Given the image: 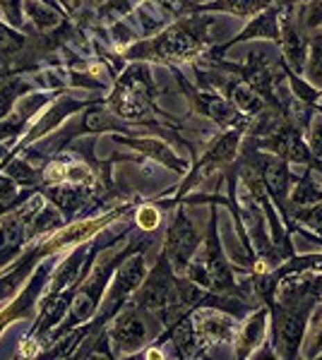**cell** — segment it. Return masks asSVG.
I'll return each instance as SVG.
<instances>
[{"instance_id": "obj_29", "label": "cell", "mask_w": 322, "mask_h": 360, "mask_svg": "<svg viewBox=\"0 0 322 360\" xmlns=\"http://www.w3.org/2000/svg\"><path fill=\"white\" fill-rule=\"evenodd\" d=\"M3 8H5V12H8L10 22H17V19H19V5H17V0H3Z\"/></svg>"}, {"instance_id": "obj_25", "label": "cell", "mask_w": 322, "mask_h": 360, "mask_svg": "<svg viewBox=\"0 0 322 360\" xmlns=\"http://www.w3.org/2000/svg\"><path fill=\"white\" fill-rule=\"evenodd\" d=\"M65 180H72V182H92L94 178H92V173H90V169H87V166H67Z\"/></svg>"}, {"instance_id": "obj_20", "label": "cell", "mask_w": 322, "mask_h": 360, "mask_svg": "<svg viewBox=\"0 0 322 360\" xmlns=\"http://www.w3.org/2000/svg\"><path fill=\"white\" fill-rule=\"evenodd\" d=\"M51 200L58 202L63 209H72L80 202V192L72 190V187H56V190H51Z\"/></svg>"}, {"instance_id": "obj_1", "label": "cell", "mask_w": 322, "mask_h": 360, "mask_svg": "<svg viewBox=\"0 0 322 360\" xmlns=\"http://www.w3.org/2000/svg\"><path fill=\"white\" fill-rule=\"evenodd\" d=\"M315 302L318 300H305L298 305H274V348L282 358H296L298 356L300 341H303L305 325L310 320Z\"/></svg>"}, {"instance_id": "obj_6", "label": "cell", "mask_w": 322, "mask_h": 360, "mask_svg": "<svg viewBox=\"0 0 322 360\" xmlns=\"http://www.w3.org/2000/svg\"><path fill=\"white\" fill-rule=\"evenodd\" d=\"M279 36H282V49H284V55L289 58L291 65L296 70H303L305 65V41L303 36L298 34V29L291 24L289 17L282 19V27H279Z\"/></svg>"}, {"instance_id": "obj_4", "label": "cell", "mask_w": 322, "mask_h": 360, "mask_svg": "<svg viewBox=\"0 0 322 360\" xmlns=\"http://www.w3.org/2000/svg\"><path fill=\"white\" fill-rule=\"evenodd\" d=\"M108 218H96V221H82V223H75V226L65 228V231H58L53 238L46 240L44 250L46 252H56V250L60 248H67V245H77L82 243V240L92 238L94 233L99 231V228L106 226Z\"/></svg>"}, {"instance_id": "obj_7", "label": "cell", "mask_w": 322, "mask_h": 360, "mask_svg": "<svg viewBox=\"0 0 322 360\" xmlns=\"http://www.w3.org/2000/svg\"><path fill=\"white\" fill-rule=\"evenodd\" d=\"M113 338L118 341V346L126 348V351H133L142 343L144 338V325L137 317V312H128L118 320V325L113 327Z\"/></svg>"}, {"instance_id": "obj_35", "label": "cell", "mask_w": 322, "mask_h": 360, "mask_svg": "<svg viewBox=\"0 0 322 360\" xmlns=\"http://www.w3.org/2000/svg\"><path fill=\"white\" fill-rule=\"evenodd\" d=\"M63 3L67 5V8H80L82 0H63Z\"/></svg>"}, {"instance_id": "obj_34", "label": "cell", "mask_w": 322, "mask_h": 360, "mask_svg": "<svg viewBox=\"0 0 322 360\" xmlns=\"http://www.w3.org/2000/svg\"><path fill=\"white\" fill-rule=\"evenodd\" d=\"M34 353H36V343H34V341L24 343V348H22V356H34Z\"/></svg>"}, {"instance_id": "obj_13", "label": "cell", "mask_w": 322, "mask_h": 360, "mask_svg": "<svg viewBox=\"0 0 322 360\" xmlns=\"http://www.w3.org/2000/svg\"><path fill=\"white\" fill-rule=\"evenodd\" d=\"M279 12L277 10H269V12L260 15L255 22L246 29V34L241 39H251V36H269V39H279V24H277Z\"/></svg>"}, {"instance_id": "obj_23", "label": "cell", "mask_w": 322, "mask_h": 360, "mask_svg": "<svg viewBox=\"0 0 322 360\" xmlns=\"http://www.w3.org/2000/svg\"><path fill=\"white\" fill-rule=\"evenodd\" d=\"M137 223L142 231H154L159 226V212L152 209V207H144V209L137 212Z\"/></svg>"}, {"instance_id": "obj_3", "label": "cell", "mask_w": 322, "mask_h": 360, "mask_svg": "<svg viewBox=\"0 0 322 360\" xmlns=\"http://www.w3.org/2000/svg\"><path fill=\"white\" fill-rule=\"evenodd\" d=\"M195 248H197V233H195V228L190 226L188 218L180 216L178 221L173 223V228H171L169 243H166V250H169V255L173 257L176 264H185L190 259V255L195 252Z\"/></svg>"}, {"instance_id": "obj_10", "label": "cell", "mask_w": 322, "mask_h": 360, "mask_svg": "<svg viewBox=\"0 0 322 360\" xmlns=\"http://www.w3.org/2000/svg\"><path fill=\"white\" fill-rule=\"evenodd\" d=\"M144 279V259L139 257H133L130 262L118 271V279H116V295L121 298V295H128L133 293L135 289H137L139 284H142Z\"/></svg>"}, {"instance_id": "obj_31", "label": "cell", "mask_w": 322, "mask_h": 360, "mask_svg": "<svg viewBox=\"0 0 322 360\" xmlns=\"http://www.w3.org/2000/svg\"><path fill=\"white\" fill-rule=\"evenodd\" d=\"M10 89L8 87H3V89H0V116H3L5 111H8V103H10Z\"/></svg>"}, {"instance_id": "obj_21", "label": "cell", "mask_w": 322, "mask_h": 360, "mask_svg": "<svg viewBox=\"0 0 322 360\" xmlns=\"http://www.w3.org/2000/svg\"><path fill=\"white\" fill-rule=\"evenodd\" d=\"M303 22L308 29H320L322 27V0H313V3L305 8Z\"/></svg>"}, {"instance_id": "obj_2", "label": "cell", "mask_w": 322, "mask_h": 360, "mask_svg": "<svg viewBox=\"0 0 322 360\" xmlns=\"http://www.w3.org/2000/svg\"><path fill=\"white\" fill-rule=\"evenodd\" d=\"M200 41L190 36L183 27H173L157 39V53L169 60H190L200 53Z\"/></svg>"}, {"instance_id": "obj_14", "label": "cell", "mask_w": 322, "mask_h": 360, "mask_svg": "<svg viewBox=\"0 0 322 360\" xmlns=\"http://www.w3.org/2000/svg\"><path fill=\"white\" fill-rule=\"evenodd\" d=\"M238 137H241L238 132H226L224 137H219V142L210 149L207 161L210 164H226V161H231L238 149Z\"/></svg>"}, {"instance_id": "obj_28", "label": "cell", "mask_w": 322, "mask_h": 360, "mask_svg": "<svg viewBox=\"0 0 322 360\" xmlns=\"http://www.w3.org/2000/svg\"><path fill=\"white\" fill-rule=\"evenodd\" d=\"M305 356H308V358H318V356H322V325H320L318 334H315L313 343H310V348H308V353H305Z\"/></svg>"}, {"instance_id": "obj_27", "label": "cell", "mask_w": 322, "mask_h": 360, "mask_svg": "<svg viewBox=\"0 0 322 360\" xmlns=\"http://www.w3.org/2000/svg\"><path fill=\"white\" fill-rule=\"evenodd\" d=\"M92 310H94V302H92L90 295H77V300H75V315L80 317V320H85V317L92 315Z\"/></svg>"}, {"instance_id": "obj_5", "label": "cell", "mask_w": 322, "mask_h": 360, "mask_svg": "<svg viewBox=\"0 0 322 360\" xmlns=\"http://www.w3.org/2000/svg\"><path fill=\"white\" fill-rule=\"evenodd\" d=\"M197 327V338H205V341H228L233 336V325L231 320L219 312H200L195 317Z\"/></svg>"}, {"instance_id": "obj_18", "label": "cell", "mask_w": 322, "mask_h": 360, "mask_svg": "<svg viewBox=\"0 0 322 360\" xmlns=\"http://www.w3.org/2000/svg\"><path fill=\"white\" fill-rule=\"evenodd\" d=\"M296 218L303 221L305 226H310L313 231H318V236H322V205H318V202L313 207H308V209L296 212Z\"/></svg>"}, {"instance_id": "obj_32", "label": "cell", "mask_w": 322, "mask_h": 360, "mask_svg": "<svg viewBox=\"0 0 322 360\" xmlns=\"http://www.w3.org/2000/svg\"><path fill=\"white\" fill-rule=\"evenodd\" d=\"M159 3L166 5L169 10H173V12H178V10L185 8V3H188V0H159Z\"/></svg>"}, {"instance_id": "obj_26", "label": "cell", "mask_w": 322, "mask_h": 360, "mask_svg": "<svg viewBox=\"0 0 322 360\" xmlns=\"http://www.w3.org/2000/svg\"><path fill=\"white\" fill-rule=\"evenodd\" d=\"M19 44H22V41H19L12 31H8L0 24V51H15L19 49Z\"/></svg>"}, {"instance_id": "obj_24", "label": "cell", "mask_w": 322, "mask_h": 360, "mask_svg": "<svg viewBox=\"0 0 322 360\" xmlns=\"http://www.w3.org/2000/svg\"><path fill=\"white\" fill-rule=\"evenodd\" d=\"M210 116L219 120V123H228V120H233L236 113H233V108L224 101H210Z\"/></svg>"}, {"instance_id": "obj_36", "label": "cell", "mask_w": 322, "mask_h": 360, "mask_svg": "<svg viewBox=\"0 0 322 360\" xmlns=\"http://www.w3.org/2000/svg\"><path fill=\"white\" fill-rule=\"evenodd\" d=\"M159 356H161L159 351H149V353H147V358H159Z\"/></svg>"}, {"instance_id": "obj_30", "label": "cell", "mask_w": 322, "mask_h": 360, "mask_svg": "<svg viewBox=\"0 0 322 360\" xmlns=\"http://www.w3.org/2000/svg\"><path fill=\"white\" fill-rule=\"evenodd\" d=\"M65 171H67V166L53 164V166L49 169V178H51V180H65Z\"/></svg>"}, {"instance_id": "obj_15", "label": "cell", "mask_w": 322, "mask_h": 360, "mask_svg": "<svg viewBox=\"0 0 322 360\" xmlns=\"http://www.w3.org/2000/svg\"><path fill=\"white\" fill-rule=\"evenodd\" d=\"M133 144L137 149H142V151H152V156H157V159H161L164 164H169V166H173V169L183 171V161L176 159L173 151L166 147V144L157 142V139H144V142H133Z\"/></svg>"}, {"instance_id": "obj_12", "label": "cell", "mask_w": 322, "mask_h": 360, "mask_svg": "<svg viewBox=\"0 0 322 360\" xmlns=\"http://www.w3.org/2000/svg\"><path fill=\"white\" fill-rule=\"evenodd\" d=\"M228 94H231L233 106H236L238 111H243V113H255V111H260V106H262L257 92L253 89L251 85H233Z\"/></svg>"}, {"instance_id": "obj_22", "label": "cell", "mask_w": 322, "mask_h": 360, "mask_svg": "<svg viewBox=\"0 0 322 360\" xmlns=\"http://www.w3.org/2000/svg\"><path fill=\"white\" fill-rule=\"evenodd\" d=\"M310 151L322 159V116H315L313 125H310Z\"/></svg>"}, {"instance_id": "obj_17", "label": "cell", "mask_w": 322, "mask_h": 360, "mask_svg": "<svg viewBox=\"0 0 322 360\" xmlns=\"http://www.w3.org/2000/svg\"><path fill=\"white\" fill-rule=\"evenodd\" d=\"M269 3H272V0H221L219 5L236 15H253V12H260L262 8H267Z\"/></svg>"}, {"instance_id": "obj_8", "label": "cell", "mask_w": 322, "mask_h": 360, "mask_svg": "<svg viewBox=\"0 0 322 360\" xmlns=\"http://www.w3.org/2000/svg\"><path fill=\"white\" fill-rule=\"evenodd\" d=\"M264 332H267V312H257L248 320V325L243 327L241 334H238V356L246 358L253 348H257L264 338Z\"/></svg>"}, {"instance_id": "obj_16", "label": "cell", "mask_w": 322, "mask_h": 360, "mask_svg": "<svg viewBox=\"0 0 322 360\" xmlns=\"http://www.w3.org/2000/svg\"><path fill=\"white\" fill-rule=\"evenodd\" d=\"M27 12H29V17L34 19L39 27H56L58 24V15L53 12V10H49L46 8L41 0H27Z\"/></svg>"}, {"instance_id": "obj_19", "label": "cell", "mask_w": 322, "mask_h": 360, "mask_svg": "<svg viewBox=\"0 0 322 360\" xmlns=\"http://www.w3.org/2000/svg\"><path fill=\"white\" fill-rule=\"evenodd\" d=\"M308 77L315 87H322V36L315 41V46H313V55H310V65H308Z\"/></svg>"}, {"instance_id": "obj_33", "label": "cell", "mask_w": 322, "mask_h": 360, "mask_svg": "<svg viewBox=\"0 0 322 360\" xmlns=\"http://www.w3.org/2000/svg\"><path fill=\"white\" fill-rule=\"evenodd\" d=\"M17 240H19V228L12 226V228L8 231V236H5V243H8V245H15Z\"/></svg>"}, {"instance_id": "obj_9", "label": "cell", "mask_w": 322, "mask_h": 360, "mask_svg": "<svg viewBox=\"0 0 322 360\" xmlns=\"http://www.w3.org/2000/svg\"><path fill=\"white\" fill-rule=\"evenodd\" d=\"M262 178H264V185H267V190L272 192L277 200H284V197H287L289 171H287V164H284L282 159H267V161H264Z\"/></svg>"}, {"instance_id": "obj_11", "label": "cell", "mask_w": 322, "mask_h": 360, "mask_svg": "<svg viewBox=\"0 0 322 360\" xmlns=\"http://www.w3.org/2000/svg\"><path fill=\"white\" fill-rule=\"evenodd\" d=\"M320 200H322V182L318 178V171H310V173L298 182V187H296L294 202L305 207V205H315V202Z\"/></svg>"}]
</instances>
